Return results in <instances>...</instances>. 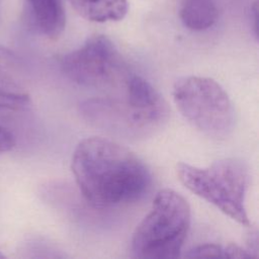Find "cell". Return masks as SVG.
<instances>
[{
	"instance_id": "obj_1",
	"label": "cell",
	"mask_w": 259,
	"mask_h": 259,
	"mask_svg": "<svg viewBox=\"0 0 259 259\" xmlns=\"http://www.w3.org/2000/svg\"><path fill=\"white\" fill-rule=\"evenodd\" d=\"M71 169L83 197L100 209L137 200L151 184L148 167L135 153L101 137L79 142L72 155Z\"/></svg>"
},
{
	"instance_id": "obj_2",
	"label": "cell",
	"mask_w": 259,
	"mask_h": 259,
	"mask_svg": "<svg viewBox=\"0 0 259 259\" xmlns=\"http://www.w3.org/2000/svg\"><path fill=\"white\" fill-rule=\"evenodd\" d=\"M190 221L191 211L187 200L173 189L160 190L150 211L133 234L134 255L144 259L178 258Z\"/></svg>"
},
{
	"instance_id": "obj_3",
	"label": "cell",
	"mask_w": 259,
	"mask_h": 259,
	"mask_svg": "<svg viewBox=\"0 0 259 259\" xmlns=\"http://www.w3.org/2000/svg\"><path fill=\"white\" fill-rule=\"evenodd\" d=\"M176 173L189 191L211 203L237 223L250 226L245 206L250 176L246 164L241 160L226 158L207 167L178 163Z\"/></svg>"
},
{
	"instance_id": "obj_4",
	"label": "cell",
	"mask_w": 259,
	"mask_h": 259,
	"mask_svg": "<svg viewBox=\"0 0 259 259\" xmlns=\"http://www.w3.org/2000/svg\"><path fill=\"white\" fill-rule=\"evenodd\" d=\"M174 102L181 114L198 131L214 138L227 136L235 122L232 101L213 79L185 76L175 81Z\"/></svg>"
},
{
	"instance_id": "obj_5",
	"label": "cell",
	"mask_w": 259,
	"mask_h": 259,
	"mask_svg": "<svg viewBox=\"0 0 259 259\" xmlns=\"http://www.w3.org/2000/svg\"><path fill=\"white\" fill-rule=\"evenodd\" d=\"M60 66L67 78L86 87L108 86L128 75L114 44L101 34L89 37L82 47L64 55Z\"/></svg>"
},
{
	"instance_id": "obj_6",
	"label": "cell",
	"mask_w": 259,
	"mask_h": 259,
	"mask_svg": "<svg viewBox=\"0 0 259 259\" xmlns=\"http://www.w3.org/2000/svg\"><path fill=\"white\" fill-rule=\"evenodd\" d=\"M30 25L39 34L55 39L64 30L66 14L62 0H25Z\"/></svg>"
},
{
	"instance_id": "obj_7",
	"label": "cell",
	"mask_w": 259,
	"mask_h": 259,
	"mask_svg": "<svg viewBox=\"0 0 259 259\" xmlns=\"http://www.w3.org/2000/svg\"><path fill=\"white\" fill-rule=\"evenodd\" d=\"M85 19L94 22L117 21L127 12L126 0H69Z\"/></svg>"
},
{
	"instance_id": "obj_8",
	"label": "cell",
	"mask_w": 259,
	"mask_h": 259,
	"mask_svg": "<svg viewBox=\"0 0 259 259\" xmlns=\"http://www.w3.org/2000/svg\"><path fill=\"white\" fill-rule=\"evenodd\" d=\"M180 18L192 30H204L218 18L215 0H180Z\"/></svg>"
},
{
	"instance_id": "obj_9",
	"label": "cell",
	"mask_w": 259,
	"mask_h": 259,
	"mask_svg": "<svg viewBox=\"0 0 259 259\" xmlns=\"http://www.w3.org/2000/svg\"><path fill=\"white\" fill-rule=\"evenodd\" d=\"M27 102L26 94L0 88V111H21Z\"/></svg>"
},
{
	"instance_id": "obj_10",
	"label": "cell",
	"mask_w": 259,
	"mask_h": 259,
	"mask_svg": "<svg viewBox=\"0 0 259 259\" xmlns=\"http://www.w3.org/2000/svg\"><path fill=\"white\" fill-rule=\"evenodd\" d=\"M188 258H228L227 246L219 244H201L193 247L186 254Z\"/></svg>"
},
{
	"instance_id": "obj_11",
	"label": "cell",
	"mask_w": 259,
	"mask_h": 259,
	"mask_svg": "<svg viewBox=\"0 0 259 259\" xmlns=\"http://www.w3.org/2000/svg\"><path fill=\"white\" fill-rule=\"evenodd\" d=\"M16 144L13 134L0 125V154L11 151Z\"/></svg>"
},
{
	"instance_id": "obj_12",
	"label": "cell",
	"mask_w": 259,
	"mask_h": 259,
	"mask_svg": "<svg viewBox=\"0 0 259 259\" xmlns=\"http://www.w3.org/2000/svg\"><path fill=\"white\" fill-rule=\"evenodd\" d=\"M3 258H5V255L0 252V259H3Z\"/></svg>"
}]
</instances>
